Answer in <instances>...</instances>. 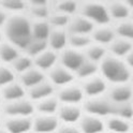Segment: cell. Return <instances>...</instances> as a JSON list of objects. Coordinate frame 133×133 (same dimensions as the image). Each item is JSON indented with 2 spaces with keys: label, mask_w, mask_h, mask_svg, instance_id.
Instances as JSON below:
<instances>
[{
  "label": "cell",
  "mask_w": 133,
  "mask_h": 133,
  "mask_svg": "<svg viewBox=\"0 0 133 133\" xmlns=\"http://www.w3.org/2000/svg\"><path fill=\"white\" fill-rule=\"evenodd\" d=\"M81 12L82 16H84L94 25L97 24L100 26H106L111 21L107 8L101 2H86L82 5Z\"/></svg>",
  "instance_id": "3"
},
{
  "label": "cell",
  "mask_w": 133,
  "mask_h": 133,
  "mask_svg": "<svg viewBox=\"0 0 133 133\" xmlns=\"http://www.w3.org/2000/svg\"><path fill=\"white\" fill-rule=\"evenodd\" d=\"M68 44V35L63 29H53L47 39V45L52 51H63Z\"/></svg>",
  "instance_id": "16"
},
{
  "label": "cell",
  "mask_w": 133,
  "mask_h": 133,
  "mask_svg": "<svg viewBox=\"0 0 133 133\" xmlns=\"http://www.w3.org/2000/svg\"><path fill=\"white\" fill-rule=\"evenodd\" d=\"M115 31L111 27L107 26H101L97 29H94L91 32V40H94L99 45H105L111 44L115 40Z\"/></svg>",
  "instance_id": "21"
},
{
  "label": "cell",
  "mask_w": 133,
  "mask_h": 133,
  "mask_svg": "<svg viewBox=\"0 0 133 133\" xmlns=\"http://www.w3.org/2000/svg\"><path fill=\"white\" fill-rule=\"evenodd\" d=\"M0 133H8V132L4 129H0Z\"/></svg>",
  "instance_id": "42"
},
{
  "label": "cell",
  "mask_w": 133,
  "mask_h": 133,
  "mask_svg": "<svg viewBox=\"0 0 133 133\" xmlns=\"http://www.w3.org/2000/svg\"><path fill=\"white\" fill-rule=\"evenodd\" d=\"M29 11L38 19L48 18V16L51 15L49 14V9H48L47 3L43 2V1H41V2H38V1L31 2L30 6H29Z\"/></svg>",
  "instance_id": "32"
},
{
  "label": "cell",
  "mask_w": 133,
  "mask_h": 133,
  "mask_svg": "<svg viewBox=\"0 0 133 133\" xmlns=\"http://www.w3.org/2000/svg\"><path fill=\"white\" fill-rule=\"evenodd\" d=\"M54 92V86L51 83H47L43 81L40 84L29 88V97L33 101H41V100L47 99L52 97V94Z\"/></svg>",
  "instance_id": "18"
},
{
  "label": "cell",
  "mask_w": 133,
  "mask_h": 133,
  "mask_svg": "<svg viewBox=\"0 0 133 133\" xmlns=\"http://www.w3.org/2000/svg\"><path fill=\"white\" fill-rule=\"evenodd\" d=\"M59 118L65 124H72L77 122L82 118V112L76 105H63L58 109Z\"/></svg>",
  "instance_id": "20"
},
{
  "label": "cell",
  "mask_w": 133,
  "mask_h": 133,
  "mask_svg": "<svg viewBox=\"0 0 133 133\" xmlns=\"http://www.w3.org/2000/svg\"><path fill=\"white\" fill-rule=\"evenodd\" d=\"M52 29L45 19H37L31 24V37L36 40L47 41Z\"/></svg>",
  "instance_id": "24"
},
{
  "label": "cell",
  "mask_w": 133,
  "mask_h": 133,
  "mask_svg": "<svg viewBox=\"0 0 133 133\" xmlns=\"http://www.w3.org/2000/svg\"><path fill=\"white\" fill-rule=\"evenodd\" d=\"M84 107L88 115L95 116V117L98 118L111 116L113 115V111H114V104L109 99H105L102 97L91 98L85 103Z\"/></svg>",
  "instance_id": "4"
},
{
  "label": "cell",
  "mask_w": 133,
  "mask_h": 133,
  "mask_svg": "<svg viewBox=\"0 0 133 133\" xmlns=\"http://www.w3.org/2000/svg\"><path fill=\"white\" fill-rule=\"evenodd\" d=\"M0 8L6 13H13L15 14H21L25 8H26V3L21 0H2L0 1Z\"/></svg>",
  "instance_id": "29"
},
{
  "label": "cell",
  "mask_w": 133,
  "mask_h": 133,
  "mask_svg": "<svg viewBox=\"0 0 133 133\" xmlns=\"http://www.w3.org/2000/svg\"><path fill=\"white\" fill-rule=\"evenodd\" d=\"M32 129L37 133H54L58 129V119L55 116L41 115L32 121Z\"/></svg>",
  "instance_id": "11"
},
{
  "label": "cell",
  "mask_w": 133,
  "mask_h": 133,
  "mask_svg": "<svg viewBox=\"0 0 133 133\" xmlns=\"http://www.w3.org/2000/svg\"><path fill=\"white\" fill-rule=\"evenodd\" d=\"M100 70L104 76V81H109L114 85L129 84L131 77V68L122 59L113 56L105 57L100 62Z\"/></svg>",
  "instance_id": "2"
},
{
  "label": "cell",
  "mask_w": 133,
  "mask_h": 133,
  "mask_svg": "<svg viewBox=\"0 0 133 133\" xmlns=\"http://www.w3.org/2000/svg\"><path fill=\"white\" fill-rule=\"evenodd\" d=\"M132 114H133V109H132L131 102L120 103V104H114L113 115L116 116V117H119L121 119L130 121L131 118H132Z\"/></svg>",
  "instance_id": "35"
},
{
  "label": "cell",
  "mask_w": 133,
  "mask_h": 133,
  "mask_svg": "<svg viewBox=\"0 0 133 133\" xmlns=\"http://www.w3.org/2000/svg\"><path fill=\"white\" fill-rule=\"evenodd\" d=\"M33 64V60L27 55H19L16 59L12 62V66H13V72H17L19 74H23L24 72L28 71L29 69L32 68Z\"/></svg>",
  "instance_id": "33"
},
{
  "label": "cell",
  "mask_w": 133,
  "mask_h": 133,
  "mask_svg": "<svg viewBox=\"0 0 133 133\" xmlns=\"http://www.w3.org/2000/svg\"><path fill=\"white\" fill-rule=\"evenodd\" d=\"M8 18H9V15H8L6 12H4L1 8H0V27H2L5 25Z\"/></svg>",
  "instance_id": "41"
},
{
  "label": "cell",
  "mask_w": 133,
  "mask_h": 133,
  "mask_svg": "<svg viewBox=\"0 0 133 133\" xmlns=\"http://www.w3.org/2000/svg\"><path fill=\"white\" fill-rule=\"evenodd\" d=\"M79 131L81 133H102L104 123L101 118L87 115L79 119Z\"/></svg>",
  "instance_id": "14"
},
{
  "label": "cell",
  "mask_w": 133,
  "mask_h": 133,
  "mask_svg": "<svg viewBox=\"0 0 133 133\" xmlns=\"http://www.w3.org/2000/svg\"><path fill=\"white\" fill-rule=\"evenodd\" d=\"M84 95L89 96L90 98H98L106 90L105 81L100 76H94L85 81L84 87H83Z\"/></svg>",
  "instance_id": "13"
},
{
  "label": "cell",
  "mask_w": 133,
  "mask_h": 133,
  "mask_svg": "<svg viewBox=\"0 0 133 133\" xmlns=\"http://www.w3.org/2000/svg\"><path fill=\"white\" fill-rule=\"evenodd\" d=\"M49 79L52 85L57 86H68L71 85V83L74 79L73 73L69 70L64 69L61 65H55L54 68L49 70Z\"/></svg>",
  "instance_id": "10"
},
{
  "label": "cell",
  "mask_w": 133,
  "mask_h": 133,
  "mask_svg": "<svg viewBox=\"0 0 133 133\" xmlns=\"http://www.w3.org/2000/svg\"><path fill=\"white\" fill-rule=\"evenodd\" d=\"M19 56L18 48L9 42H1L0 44V60L5 63H12Z\"/></svg>",
  "instance_id": "26"
},
{
  "label": "cell",
  "mask_w": 133,
  "mask_h": 133,
  "mask_svg": "<svg viewBox=\"0 0 133 133\" xmlns=\"http://www.w3.org/2000/svg\"><path fill=\"white\" fill-rule=\"evenodd\" d=\"M0 95H1V99H4L5 102H12L16 101V100L24 99L25 89L21 84L13 82L3 87Z\"/></svg>",
  "instance_id": "22"
},
{
  "label": "cell",
  "mask_w": 133,
  "mask_h": 133,
  "mask_svg": "<svg viewBox=\"0 0 133 133\" xmlns=\"http://www.w3.org/2000/svg\"><path fill=\"white\" fill-rule=\"evenodd\" d=\"M2 42V35H1V32H0V44H1Z\"/></svg>",
  "instance_id": "43"
},
{
  "label": "cell",
  "mask_w": 133,
  "mask_h": 133,
  "mask_svg": "<svg viewBox=\"0 0 133 133\" xmlns=\"http://www.w3.org/2000/svg\"><path fill=\"white\" fill-rule=\"evenodd\" d=\"M4 33L8 42L15 47L26 48L31 41V24L29 19L23 14H15L9 16L4 25Z\"/></svg>",
  "instance_id": "1"
},
{
  "label": "cell",
  "mask_w": 133,
  "mask_h": 133,
  "mask_svg": "<svg viewBox=\"0 0 133 133\" xmlns=\"http://www.w3.org/2000/svg\"><path fill=\"white\" fill-rule=\"evenodd\" d=\"M44 81V74L37 68H31L28 71L21 74V82L23 87L31 88Z\"/></svg>",
  "instance_id": "23"
},
{
  "label": "cell",
  "mask_w": 133,
  "mask_h": 133,
  "mask_svg": "<svg viewBox=\"0 0 133 133\" xmlns=\"http://www.w3.org/2000/svg\"><path fill=\"white\" fill-rule=\"evenodd\" d=\"M106 128L111 131V133H129L131 130L130 121L121 119L116 116H111L107 119Z\"/></svg>",
  "instance_id": "25"
},
{
  "label": "cell",
  "mask_w": 133,
  "mask_h": 133,
  "mask_svg": "<svg viewBox=\"0 0 133 133\" xmlns=\"http://www.w3.org/2000/svg\"><path fill=\"white\" fill-rule=\"evenodd\" d=\"M38 111L41 113V115H46V116H54V113L58 111L59 105H58V100L49 97L47 99L41 100L38 102L37 106Z\"/></svg>",
  "instance_id": "27"
},
{
  "label": "cell",
  "mask_w": 133,
  "mask_h": 133,
  "mask_svg": "<svg viewBox=\"0 0 133 133\" xmlns=\"http://www.w3.org/2000/svg\"><path fill=\"white\" fill-rule=\"evenodd\" d=\"M85 60V55L82 54L81 51H76L73 48L63 49L60 55V65L72 73L76 72Z\"/></svg>",
  "instance_id": "6"
},
{
  "label": "cell",
  "mask_w": 133,
  "mask_h": 133,
  "mask_svg": "<svg viewBox=\"0 0 133 133\" xmlns=\"http://www.w3.org/2000/svg\"><path fill=\"white\" fill-rule=\"evenodd\" d=\"M32 129V120L29 117L8 118L4 130L8 133H28Z\"/></svg>",
  "instance_id": "12"
},
{
  "label": "cell",
  "mask_w": 133,
  "mask_h": 133,
  "mask_svg": "<svg viewBox=\"0 0 133 133\" xmlns=\"http://www.w3.org/2000/svg\"><path fill=\"white\" fill-rule=\"evenodd\" d=\"M56 61H57V55L52 49H46L40 55L36 56L35 60H33L37 69H39L42 72L44 70H51L52 68H54Z\"/></svg>",
  "instance_id": "17"
},
{
  "label": "cell",
  "mask_w": 133,
  "mask_h": 133,
  "mask_svg": "<svg viewBox=\"0 0 133 133\" xmlns=\"http://www.w3.org/2000/svg\"><path fill=\"white\" fill-rule=\"evenodd\" d=\"M110 49L113 57L123 59L124 57H127L129 54L132 53V42L120 38L115 39L110 44Z\"/></svg>",
  "instance_id": "19"
},
{
  "label": "cell",
  "mask_w": 133,
  "mask_h": 133,
  "mask_svg": "<svg viewBox=\"0 0 133 133\" xmlns=\"http://www.w3.org/2000/svg\"><path fill=\"white\" fill-rule=\"evenodd\" d=\"M14 72L10 68L0 65V87H4L14 82Z\"/></svg>",
  "instance_id": "39"
},
{
  "label": "cell",
  "mask_w": 133,
  "mask_h": 133,
  "mask_svg": "<svg viewBox=\"0 0 133 133\" xmlns=\"http://www.w3.org/2000/svg\"><path fill=\"white\" fill-rule=\"evenodd\" d=\"M98 71V63H95V62H91L89 60H85L84 63H83L78 70L75 72L77 74V76L79 78H83V79H88V78H91L96 76V73Z\"/></svg>",
  "instance_id": "31"
},
{
  "label": "cell",
  "mask_w": 133,
  "mask_h": 133,
  "mask_svg": "<svg viewBox=\"0 0 133 133\" xmlns=\"http://www.w3.org/2000/svg\"><path fill=\"white\" fill-rule=\"evenodd\" d=\"M83 98H84V92L82 88L76 85H68L62 87V89L58 94V102H62L64 105H76L79 103Z\"/></svg>",
  "instance_id": "7"
},
{
  "label": "cell",
  "mask_w": 133,
  "mask_h": 133,
  "mask_svg": "<svg viewBox=\"0 0 133 133\" xmlns=\"http://www.w3.org/2000/svg\"><path fill=\"white\" fill-rule=\"evenodd\" d=\"M33 111H35V106L29 100L26 99L5 102L3 105V112L8 116V118L30 117Z\"/></svg>",
  "instance_id": "5"
},
{
  "label": "cell",
  "mask_w": 133,
  "mask_h": 133,
  "mask_svg": "<svg viewBox=\"0 0 133 133\" xmlns=\"http://www.w3.org/2000/svg\"><path fill=\"white\" fill-rule=\"evenodd\" d=\"M68 28L70 35H82V36H89L94 31L95 26L92 23H90L84 16H75L70 18L68 24Z\"/></svg>",
  "instance_id": "8"
},
{
  "label": "cell",
  "mask_w": 133,
  "mask_h": 133,
  "mask_svg": "<svg viewBox=\"0 0 133 133\" xmlns=\"http://www.w3.org/2000/svg\"><path fill=\"white\" fill-rule=\"evenodd\" d=\"M107 8L109 11L110 17L115 18L119 22L122 21H128V17L131 14V8L127 2H122V1H114L111 2Z\"/></svg>",
  "instance_id": "15"
},
{
  "label": "cell",
  "mask_w": 133,
  "mask_h": 133,
  "mask_svg": "<svg viewBox=\"0 0 133 133\" xmlns=\"http://www.w3.org/2000/svg\"><path fill=\"white\" fill-rule=\"evenodd\" d=\"M70 22V16H66L60 13H55L48 16V24L49 26L53 25L56 29H62L63 27H68V24Z\"/></svg>",
  "instance_id": "38"
},
{
  "label": "cell",
  "mask_w": 133,
  "mask_h": 133,
  "mask_svg": "<svg viewBox=\"0 0 133 133\" xmlns=\"http://www.w3.org/2000/svg\"><path fill=\"white\" fill-rule=\"evenodd\" d=\"M57 133H81L79 129L72 126V124H65L57 129Z\"/></svg>",
  "instance_id": "40"
},
{
  "label": "cell",
  "mask_w": 133,
  "mask_h": 133,
  "mask_svg": "<svg viewBox=\"0 0 133 133\" xmlns=\"http://www.w3.org/2000/svg\"><path fill=\"white\" fill-rule=\"evenodd\" d=\"M1 100H2V99H1V95H0V103H1Z\"/></svg>",
  "instance_id": "44"
},
{
  "label": "cell",
  "mask_w": 133,
  "mask_h": 133,
  "mask_svg": "<svg viewBox=\"0 0 133 133\" xmlns=\"http://www.w3.org/2000/svg\"><path fill=\"white\" fill-rule=\"evenodd\" d=\"M105 57H106V52H105L104 46H102V45L90 44L86 48L85 58H87V60H89L91 62H95V63L101 62Z\"/></svg>",
  "instance_id": "28"
},
{
  "label": "cell",
  "mask_w": 133,
  "mask_h": 133,
  "mask_svg": "<svg viewBox=\"0 0 133 133\" xmlns=\"http://www.w3.org/2000/svg\"><path fill=\"white\" fill-rule=\"evenodd\" d=\"M68 43L70 44V48L79 49L87 48L91 44V38L90 36H82V35H70L68 36Z\"/></svg>",
  "instance_id": "30"
},
{
  "label": "cell",
  "mask_w": 133,
  "mask_h": 133,
  "mask_svg": "<svg viewBox=\"0 0 133 133\" xmlns=\"http://www.w3.org/2000/svg\"><path fill=\"white\" fill-rule=\"evenodd\" d=\"M132 88L130 84L114 85L109 91V100L113 104H120L131 102Z\"/></svg>",
  "instance_id": "9"
},
{
  "label": "cell",
  "mask_w": 133,
  "mask_h": 133,
  "mask_svg": "<svg viewBox=\"0 0 133 133\" xmlns=\"http://www.w3.org/2000/svg\"><path fill=\"white\" fill-rule=\"evenodd\" d=\"M115 33H117L120 39L132 41L133 38V24L130 21H122L119 22L117 27L114 30Z\"/></svg>",
  "instance_id": "36"
},
{
  "label": "cell",
  "mask_w": 133,
  "mask_h": 133,
  "mask_svg": "<svg viewBox=\"0 0 133 133\" xmlns=\"http://www.w3.org/2000/svg\"><path fill=\"white\" fill-rule=\"evenodd\" d=\"M27 51V56L30 58L40 55L41 53H43L44 51L47 49V41H42V40H36V39H31L29 44L25 48Z\"/></svg>",
  "instance_id": "34"
},
{
  "label": "cell",
  "mask_w": 133,
  "mask_h": 133,
  "mask_svg": "<svg viewBox=\"0 0 133 133\" xmlns=\"http://www.w3.org/2000/svg\"><path fill=\"white\" fill-rule=\"evenodd\" d=\"M57 13H60L66 16L74 14L78 10V3L74 0H63L56 4Z\"/></svg>",
  "instance_id": "37"
}]
</instances>
